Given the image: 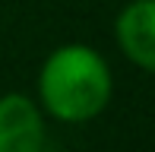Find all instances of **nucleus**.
Returning a JSON list of instances; mask_svg holds the SVG:
<instances>
[{"instance_id": "nucleus-1", "label": "nucleus", "mask_w": 155, "mask_h": 152, "mask_svg": "<svg viewBox=\"0 0 155 152\" xmlns=\"http://www.w3.org/2000/svg\"><path fill=\"white\" fill-rule=\"evenodd\" d=\"M114 73L98 48L70 41L54 48L38 70V105L60 124H89L108 111Z\"/></svg>"}, {"instance_id": "nucleus-2", "label": "nucleus", "mask_w": 155, "mask_h": 152, "mask_svg": "<svg viewBox=\"0 0 155 152\" xmlns=\"http://www.w3.org/2000/svg\"><path fill=\"white\" fill-rule=\"evenodd\" d=\"M0 152H48V114L32 95H0Z\"/></svg>"}, {"instance_id": "nucleus-3", "label": "nucleus", "mask_w": 155, "mask_h": 152, "mask_svg": "<svg viewBox=\"0 0 155 152\" xmlns=\"http://www.w3.org/2000/svg\"><path fill=\"white\" fill-rule=\"evenodd\" d=\"M120 54L143 73L155 76V0H130L114 19Z\"/></svg>"}]
</instances>
